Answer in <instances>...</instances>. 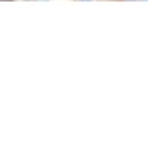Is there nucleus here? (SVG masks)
Segmentation results:
<instances>
[{
  "mask_svg": "<svg viewBox=\"0 0 148 148\" xmlns=\"http://www.w3.org/2000/svg\"><path fill=\"white\" fill-rule=\"evenodd\" d=\"M82 2H91V0H82Z\"/></svg>",
  "mask_w": 148,
  "mask_h": 148,
  "instance_id": "1",
  "label": "nucleus"
},
{
  "mask_svg": "<svg viewBox=\"0 0 148 148\" xmlns=\"http://www.w3.org/2000/svg\"><path fill=\"white\" fill-rule=\"evenodd\" d=\"M3 2H6V0H3Z\"/></svg>",
  "mask_w": 148,
  "mask_h": 148,
  "instance_id": "2",
  "label": "nucleus"
}]
</instances>
